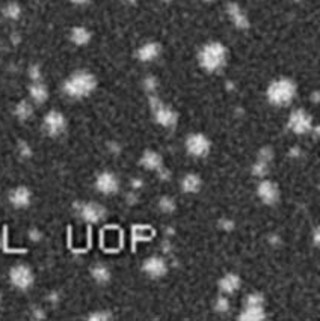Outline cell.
Masks as SVG:
<instances>
[{
  "mask_svg": "<svg viewBox=\"0 0 320 321\" xmlns=\"http://www.w3.org/2000/svg\"><path fill=\"white\" fill-rule=\"evenodd\" d=\"M312 241H314V244H315V246H318V241H320V232H318V229H317V228L314 229V234H312Z\"/></svg>",
  "mask_w": 320,
  "mask_h": 321,
  "instance_id": "cell-42",
  "label": "cell"
},
{
  "mask_svg": "<svg viewBox=\"0 0 320 321\" xmlns=\"http://www.w3.org/2000/svg\"><path fill=\"white\" fill-rule=\"evenodd\" d=\"M73 4H76V5H83V4H86L88 0H71Z\"/></svg>",
  "mask_w": 320,
  "mask_h": 321,
  "instance_id": "cell-47",
  "label": "cell"
},
{
  "mask_svg": "<svg viewBox=\"0 0 320 321\" xmlns=\"http://www.w3.org/2000/svg\"><path fill=\"white\" fill-rule=\"evenodd\" d=\"M4 14H5V17L10 19V20H17V19H20V16H22V8H20V5H17V4H8V5L5 7V10H4Z\"/></svg>",
  "mask_w": 320,
  "mask_h": 321,
  "instance_id": "cell-24",
  "label": "cell"
},
{
  "mask_svg": "<svg viewBox=\"0 0 320 321\" xmlns=\"http://www.w3.org/2000/svg\"><path fill=\"white\" fill-rule=\"evenodd\" d=\"M11 282L19 289H28L34 283V274L32 270L26 265H16L10 273Z\"/></svg>",
  "mask_w": 320,
  "mask_h": 321,
  "instance_id": "cell-6",
  "label": "cell"
},
{
  "mask_svg": "<svg viewBox=\"0 0 320 321\" xmlns=\"http://www.w3.org/2000/svg\"><path fill=\"white\" fill-rule=\"evenodd\" d=\"M0 303H2V295H0Z\"/></svg>",
  "mask_w": 320,
  "mask_h": 321,
  "instance_id": "cell-53",
  "label": "cell"
},
{
  "mask_svg": "<svg viewBox=\"0 0 320 321\" xmlns=\"http://www.w3.org/2000/svg\"><path fill=\"white\" fill-rule=\"evenodd\" d=\"M269 243H270L272 246H278V244H281V238H279L278 235H270V237H269Z\"/></svg>",
  "mask_w": 320,
  "mask_h": 321,
  "instance_id": "cell-41",
  "label": "cell"
},
{
  "mask_svg": "<svg viewBox=\"0 0 320 321\" xmlns=\"http://www.w3.org/2000/svg\"><path fill=\"white\" fill-rule=\"evenodd\" d=\"M157 86H159V82H157V79H156V77H153V76H147V77L144 79V88H145V91H147V92L153 94V92L157 89Z\"/></svg>",
  "mask_w": 320,
  "mask_h": 321,
  "instance_id": "cell-28",
  "label": "cell"
},
{
  "mask_svg": "<svg viewBox=\"0 0 320 321\" xmlns=\"http://www.w3.org/2000/svg\"><path fill=\"white\" fill-rule=\"evenodd\" d=\"M112 318V315L109 313V312H97V313H91L89 316H88V319H98V321H106V319H111Z\"/></svg>",
  "mask_w": 320,
  "mask_h": 321,
  "instance_id": "cell-33",
  "label": "cell"
},
{
  "mask_svg": "<svg viewBox=\"0 0 320 321\" xmlns=\"http://www.w3.org/2000/svg\"><path fill=\"white\" fill-rule=\"evenodd\" d=\"M215 309L218 310V312H228L230 310V300L227 298V297H218L216 298V303H215Z\"/></svg>",
  "mask_w": 320,
  "mask_h": 321,
  "instance_id": "cell-29",
  "label": "cell"
},
{
  "mask_svg": "<svg viewBox=\"0 0 320 321\" xmlns=\"http://www.w3.org/2000/svg\"><path fill=\"white\" fill-rule=\"evenodd\" d=\"M288 128L296 133V134H305V133H309L311 128H312V121H311V116L299 109V110H294L290 118H288Z\"/></svg>",
  "mask_w": 320,
  "mask_h": 321,
  "instance_id": "cell-5",
  "label": "cell"
},
{
  "mask_svg": "<svg viewBox=\"0 0 320 321\" xmlns=\"http://www.w3.org/2000/svg\"><path fill=\"white\" fill-rule=\"evenodd\" d=\"M204 2H213V0H204Z\"/></svg>",
  "mask_w": 320,
  "mask_h": 321,
  "instance_id": "cell-52",
  "label": "cell"
},
{
  "mask_svg": "<svg viewBox=\"0 0 320 321\" xmlns=\"http://www.w3.org/2000/svg\"><path fill=\"white\" fill-rule=\"evenodd\" d=\"M32 113H34V109H32L31 103H28V101H20L16 107V115L23 121L29 119L32 116Z\"/></svg>",
  "mask_w": 320,
  "mask_h": 321,
  "instance_id": "cell-23",
  "label": "cell"
},
{
  "mask_svg": "<svg viewBox=\"0 0 320 321\" xmlns=\"http://www.w3.org/2000/svg\"><path fill=\"white\" fill-rule=\"evenodd\" d=\"M227 13L233 22V25L237 28V29H248L249 28V20L248 17L245 16V13L240 10V7L237 4H228L227 5Z\"/></svg>",
  "mask_w": 320,
  "mask_h": 321,
  "instance_id": "cell-13",
  "label": "cell"
},
{
  "mask_svg": "<svg viewBox=\"0 0 320 321\" xmlns=\"http://www.w3.org/2000/svg\"><path fill=\"white\" fill-rule=\"evenodd\" d=\"M127 201H129V204H136L138 202V193L133 190V192H130L129 195H127Z\"/></svg>",
  "mask_w": 320,
  "mask_h": 321,
  "instance_id": "cell-38",
  "label": "cell"
},
{
  "mask_svg": "<svg viewBox=\"0 0 320 321\" xmlns=\"http://www.w3.org/2000/svg\"><path fill=\"white\" fill-rule=\"evenodd\" d=\"M76 208L79 210L80 216L89 222V223H97L104 217V208L97 204V202H88V204H77Z\"/></svg>",
  "mask_w": 320,
  "mask_h": 321,
  "instance_id": "cell-9",
  "label": "cell"
},
{
  "mask_svg": "<svg viewBox=\"0 0 320 321\" xmlns=\"http://www.w3.org/2000/svg\"><path fill=\"white\" fill-rule=\"evenodd\" d=\"M162 2H165V4H171L172 0H162Z\"/></svg>",
  "mask_w": 320,
  "mask_h": 321,
  "instance_id": "cell-50",
  "label": "cell"
},
{
  "mask_svg": "<svg viewBox=\"0 0 320 321\" xmlns=\"http://www.w3.org/2000/svg\"><path fill=\"white\" fill-rule=\"evenodd\" d=\"M19 152H20L22 157H25V158H28V157L32 155V149H31V146H29L26 142H20V143H19Z\"/></svg>",
  "mask_w": 320,
  "mask_h": 321,
  "instance_id": "cell-32",
  "label": "cell"
},
{
  "mask_svg": "<svg viewBox=\"0 0 320 321\" xmlns=\"http://www.w3.org/2000/svg\"><path fill=\"white\" fill-rule=\"evenodd\" d=\"M201 187V180L195 174H189L181 180V189L184 193H196Z\"/></svg>",
  "mask_w": 320,
  "mask_h": 321,
  "instance_id": "cell-19",
  "label": "cell"
},
{
  "mask_svg": "<svg viewBox=\"0 0 320 321\" xmlns=\"http://www.w3.org/2000/svg\"><path fill=\"white\" fill-rule=\"evenodd\" d=\"M243 321H260L266 318L263 306H245V310L239 316Z\"/></svg>",
  "mask_w": 320,
  "mask_h": 321,
  "instance_id": "cell-18",
  "label": "cell"
},
{
  "mask_svg": "<svg viewBox=\"0 0 320 321\" xmlns=\"http://www.w3.org/2000/svg\"><path fill=\"white\" fill-rule=\"evenodd\" d=\"M34 316L40 319V318H44L46 315H44L43 309H40V307H35V309H34Z\"/></svg>",
  "mask_w": 320,
  "mask_h": 321,
  "instance_id": "cell-43",
  "label": "cell"
},
{
  "mask_svg": "<svg viewBox=\"0 0 320 321\" xmlns=\"http://www.w3.org/2000/svg\"><path fill=\"white\" fill-rule=\"evenodd\" d=\"M138 237L141 240H147L150 237V231L147 228H142V226H138Z\"/></svg>",
  "mask_w": 320,
  "mask_h": 321,
  "instance_id": "cell-36",
  "label": "cell"
},
{
  "mask_svg": "<svg viewBox=\"0 0 320 321\" xmlns=\"http://www.w3.org/2000/svg\"><path fill=\"white\" fill-rule=\"evenodd\" d=\"M187 151L193 157H205L210 152V140L202 134H190L186 142Z\"/></svg>",
  "mask_w": 320,
  "mask_h": 321,
  "instance_id": "cell-7",
  "label": "cell"
},
{
  "mask_svg": "<svg viewBox=\"0 0 320 321\" xmlns=\"http://www.w3.org/2000/svg\"><path fill=\"white\" fill-rule=\"evenodd\" d=\"M162 249H163V252H165V253H169V252H171V249H172V246H171V243H169V241H163V243H162Z\"/></svg>",
  "mask_w": 320,
  "mask_h": 321,
  "instance_id": "cell-44",
  "label": "cell"
},
{
  "mask_svg": "<svg viewBox=\"0 0 320 321\" xmlns=\"http://www.w3.org/2000/svg\"><path fill=\"white\" fill-rule=\"evenodd\" d=\"M252 174L258 178H263L269 174V163L266 162H261V160H257L252 166Z\"/></svg>",
  "mask_w": 320,
  "mask_h": 321,
  "instance_id": "cell-25",
  "label": "cell"
},
{
  "mask_svg": "<svg viewBox=\"0 0 320 321\" xmlns=\"http://www.w3.org/2000/svg\"><path fill=\"white\" fill-rule=\"evenodd\" d=\"M97 86V80L91 73L77 71L64 83V92L71 98L88 97Z\"/></svg>",
  "mask_w": 320,
  "mask_h": 321,
  "instance_id": "cell-1",
  "label": "cell"
},
{
  "mask_svg": "<svg viewBox=\"0 0 320 321\" xmlns=\"http://www.w3.org/2000/svg\"><path fill=\"white\" fill-rule=\"evenodd\" d=\"M65 125H67V122L61 112L52 110L44 118V128L50 136H59L61 133H64Z\"/></svg>",
  "mask_w": 320,
  "mask_h": 321,
  "instance_id": "cell-8",
  "label": "cell"
},
{
  "mask_svg": "<svg viewBox=\"0 0 320 321\" xmlns=\"http://www.w3.org/2000/svg\"><path fill=\"white\" fill-rule=\"evenodd\" d=\"M129 4H136V0H127Z\"/></svg>",
  "mask_w": 320,
  "mask_h": 321,
  "instance_id": "cell-51",
  "label": "cell"
},
{
  "mask_svg": "<svg viewBox=\"0 0 320 321\" xmlns=\"http://www.w3.org/2000/svg\"><path fill=\"white\" fill-rule=\"evenodd\" d=\"M264 303V298L261 294L258 292H252L246 297V301H245V306H263Z\"/></svg>",
  "mask_w": 320,
  "mask_h": 321,
  "instance_id": "cell-27",
  "label": "cell"
},
{
  "mask_svg": "<svg viewBox=\"0 0 320 321\" xmlns=\"http://www.w3.org/2000/svg\"><path fill=\"white\" fill-rule=\"evenodd\" d=\"M29 92H31L32 100H34L35 103H40V104L44 103V101L49 98V91H47V88H46L43 83H40V82H35V83L31 86Z\"/></svg>",
  "mask_w": 320,
  "mask_h": 321,
  "instance_id": "cell-21",
  "label": "cell"
},
{
  "mask_svg": "<svg viewBox=\"0 0 320 321\" xmlns=\"http://www.w3.org/2000/svg\"><path fill=\"white\" fill-rule=\"evenodd\" d=\"M142 186H144L142 180H136V178H135V180H132V189H133V190H139Z\"/></svg>",
  "mask_w": 320,
  "mask_h": 321,
  "instance_id": "cell-39",
  "label": "cell"
},
{
  "mask_svg": "<svg viewBox=\"0 0 320 321\" xmlns=\"http://www.w3.org/2000/svg\"><path fill=\"white\" fill-rule=\"evenodd\" d=\"M162 163H163V160L156 151H145L141 158V165L150 171H157L162 166Z\"/></svg>",
  "mask_w": 320,
  "mask_h": 321,
  "instance_id": "cell-17",
  "label": "cell"
},
{
  "mask_svg": "<svg viewBox=\"0 0 320 321\" xmlns=\"http://www.w3.org/2000/svg\"><path fill=\"white\" fill-rule=\"evenodd\" d=\"M109 149H111V151H112L114 154H118V152L121 151V146H120V145H118L117 142H114V143L111 142V143H109Z\"/></svg>",
  "mask_w": 320,
  "mask_h": 321,
  "instance_id": "cell-40",
  "label": "cell"
},
{
  "mask_svg": "<svg viewBox=\"0 0 320 321\" xmlns=\"http://www.w3.org/2000/svg\"><path fill=\"white\" fill-rule=\"evenodd\" d=\"M144 271L147 274H150L151 277H160V276L166 274L168 267H166V262L162 258L153 256V258H148L144 262Z\"/></svg>",
  "mask_w": 320,
  "mask_h": 321,
  "instance_id": "cell-12",
  "label": "cell"
},
{
  "mask_svg": "<svg viewBox=\"0 0 320 321\" xmlns=\"http://www.w3.org/2000/svg\"><path fill=\"white\" fill-rule=\"evenodd\" d=\"M296 95V85L290 79H278L267 88V100L273 106H285Z\"/></svg>",
  "mask_w": 320,
  "mask_h": 321,
  "instance_id": "cell-3",
  "label": "cell"
},
{
  "mask_svg": "<svg viewBox=\"0 0 320 321\" xmlns=\"http://www.w3.org/2000/svg\"><path fill=\"white\" fill-rule=\"evenodd\" d=\"M160 46L157 43H147L138 50V59L141 62H153L160 55Z\"/></svg>",
  "mask_w": 320,
  "mask_h": 321,
  "instance_id": "cell-14",
  "label": "cell"
},
{
  "mask_svg": "<svg viewBox=\"0 0 320 321\" xmlns=\"http://www.w3.org/2000/svg\"><path fill=\"white\" fill-rule=\"evenodd\" d=\"M159 208L163 211V213H172L175 210V202L172 198L169 196H165L159 201Z\"/></svg>",
  "mask_w": 320,
  "mask_h": 321,
  "instance_id": "cell-26",
  "label": "cell"
},
{
  "mask_svg": "<svg viewBox=\"0 0 320 321\" xmlns=\"http://www.w3.org/2000/svg\"><path fill=\"white\" fill-rule=\"evenodd\" d=\"M29 77L34 80V82H40L41 80V70L38 65H32L29 68Z\"/></svg>",
  "mask_w": 320,
  "mask_h": 321,
  "instance_id": "cell-31",
  "label": "cell"
},
{
  "mask_svg": "<svg viewBox=\"0 0 320 321\" xmlns=\"http://www.w3.org/2000/svg\"><path fill=\"white\" fill-rule=\"evenodd\" d=\"M219 225H221V228H222L224 231H233V229H234V222L230 220V219H222V220L219 222Z\"/></svg>",
  "mask_w": 320,
  "mask_h": 321,
  "instance_id": "cell-34",
  "label": "cell"
},
{
  "mask_svg": "<svg viewBox=\"0 0 320 321\" xmlns=\"http://www.w3.org/2000/svg\"><path fill=\"white\" fill-rule=\"evenodd\" d=\"M219 288L227 294H233L240 288V277L234 273H228L219 280Z\"/></svg>",
  "mask_w": 320,
  "mask_h": 321,
  "instance_id": "cell-16",
  "label": "cell"
},
{
  "mask_svg": "<svg viewBox=\"0 0 320 321\" xmlns=\"http://www.w3.org/2000/svg\"><path fill=\"white\" fill-rule=\"evenodd\" d=\"M71 41L76 46H86L91 41V32L86 28H82V26L74 28L71 31Z\"/></svg>",
  "mask_w": 320,
  "mask_h": 321,
  "instance_id": "cell-20",
  "label": "cell"
},
{
  "mask_svg": "<svg viewBox=\"0 0 320 321\" xmlns=\"http://www.w3.org/2000/svg\"><path fill=\"white\" fill-rule=\"evenodd\" d=\"M148 103H150V107L156 116V121L162 125V127H174L177 124V113L166 107L162 100L156 95H150L148 98Z\"/></svg>",
  "mask_w": 320,
  "mask_h": 321,
  "instance_id": "cell-4",
  "label": "cell"
},
{
  "mask_svg": "<svg viewBox=\"0 0 320 321\" xmlns=\"http://www.w3.org/2000/svg\"><path fill=\"white\" fill-rule=\"evenodd\" d=\"M95 187L98 192H101L104 195H111V193H115L118 190V180L114 174L103 172L97 177Z\"/></svg>",
  "mask_w": 320,
  "mask_h": 321,
  "instance_id": "cell-11",
  "label": "cell"
},
{
  "mask_svg": "<svg viewBox=\"0 0 320 321\" xmlns=\"http://www.w3.org/2000/svg\"><path fill=\"white\" fill-rule=\"evenodd\" d=\"M10 201L17 208H25L31 204V192L26 187H17L11 192Z\"/></svg>",
  "mask_w": 320,
  "mask_h": 321,
  "instance_id": "cell-15",
  "label": "cell"
},
{
  "mask_svg": "<svg viewBox=\"0 0 320 321\" xmlns=\"http://www.w3.org/2000/svg\"><path fill=\"white\" fill-rule=\"evenodd\" d=\"M299 154H300V149H299L297 146L290 149V155H291V157H299Z\"/></svg>",
  "mask_w": 320,
  "mask_h": 321,
  "instance_id": "cell-46",
  "label": "cell"
},
{
  "mask_svg": "<svg viewBox=\"0 0 320 321\" xmlns=\"http://www.w3.org/2000/svg\"><path fill=\"white\" fill-rule=\"evenodd\" d=\"M157 172H159L160 180H163V181H168V180L171 178V172H169L168 169H165L163 166H160V168L157 169Z\"/></svg>",
  "mask_w": 320,
  "mask_h": 321,
  "instance_id": "cell-35",
  "label": "cell"
},
{
  "mask_svg": "<svg viewBox=\"0 0 320 321\" xmlns=\"http://www.w3.org/2000/svg\"><path fill=\"white\" fill-rule=\"evenodd\" d=\"M49 301H50V303H58V301H59V294H58V292H52V294L49 295Z\"/></svg>",
  "mask_w": 320,
  "mask_h": 321,
  "instance_id": "cell-45",
  "label": "cell"
},
{
  "mask_svg": "<svg viewBox=\"0 0 320 321\" xmlns=\"http://www.w3.org/2000/svg\"><path fill=\"white\" fill-rule=\"evenodd\" d=\"M91 274L92 277L98 282V283H108L111 280V271L108 267L104 265H95L92 270H91Z\"/></svg>",
  "mask_w": 320,
  "mask_h": 321,
  "instance_id": "cell-22",
  "label": "cell"
},
{
  "mask_svg": "<svg viewBox=\"0 0 320 321\" xmlns=\"http://www.w3.org/2000/svg\"><path fill=\"white\" fill-rule=\"evenodd\" d=\"M227 49L221 43H208L199 52V64L204 70L213 73L225 65Z\"/></svg>",
  "mask_w": 320,
  "mask_h": 321,
  "instance_id": "cell-2",
  "label": "cell"
},
{
  "mask_svg": "<svg viewBox=\"0 0 320 321\" xmlns=\"http://www.w3.org/2000/svg\"><path fill=\"white\" fill-rule=\"evenodd\" d=\"M257 193L260 196V199L267 204V205H273L278 202L279 199V189L275 183L272 181H263L258 189H257Z\"/></svg>",
  "mask_w": 320,
  "mask_h": 321,
  "instance_id": "cell-10",
  "label": "cell"
},
{
  "mask_svg": "<svg viewBox=\"0 0 320 321\" xmlns=\"http://www.w3.org/2000/svg\"><path fill=\"white\" fill-rule=\"evenodd\" d=\"M174 232H175V231H174L172 228H168V229H166V234H168V235H172Z\"/></svg>",
  "mask_w": 320,
  "mask_h": 321,
  "instance_id": "cell-49",
  "label": "cell"
},
{
  "mask_svg": "<svg viewBox=\"0 0 320 321\" xmlns=\"http://www.w3.org/2000/svg\"><path fill=\"white\" fill-rule=\"evenodd\" d=\"M272 158H273V151H272V148L264 146V148L260 149V152H258V160L266 162V163H270Z\"/></svg>",
  "mask_w": 320,
  "mask_h": 321,
  "instance_id": "cell-30",
  "label": "cell"
},
{
  "mask_svg": "<svg viewBox=\"0 0 320 321\" xmlns=\"http://www.w3.org/2000/svg\"><path fill=\"white\" fill-rule=\"evenodd\" d=\"M312 101L318 103V92H312Z\"/></svg>",
  "mask_w": 320,
  "mask_h": 321,
  "instance_id": "cell-48",
  "label": "cell"
},
{
  "mask_svg": "<svg viewBox=\"0 0 320 321\" xmlns=\"http://www.w3.org/2000/svg\"><path fill=\"white\" fill-rule=\"evenodd\" d=\"M29 237L32 241H40L41 240V232L38 229H31L29 231Z\"/></svg>",
  "mask_w": 320,
  "mask_h": 321,
  "instance_id": "cell-37",
  "label": "cell"
},
{
  "mask_svg": "<svg viewBox=\"0 0 320 321\" xmlns=\"http://www.w3.org/2000/svg\"><path fill=\"white\" fill-rule=\"evenodd\" d=\"M294 2H300V0H294Z\"/></svg>",
  "mask_w": 320,
  "mask_h": 321,
  "instance_id": "cell-54",
  "label": "cell"
}]
</instances>
